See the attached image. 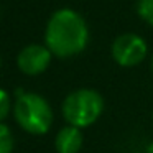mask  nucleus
Instances as JSON below:
<instances>
[{"label":"nucleus","mask_w":153,"mask_h":153,"mask_svg":"<svg viewBox=\"0 0 153 153\" xmlns=\"http://www.w3.org/2000/svg\"><path fill=\"white\" fill-rule=\"evenodd\" d=\"M89 43V28L81 13L59 8L50 17L45 28V45L56 58H73Z\"/></svg>","instance_id":"nucleus-1"},{"label":"nucleus","mask_w":153,"mask_h":153,"mask_svg":"<svg viewBox=\"0 0 153 153\" xmlns=\"http://www.w3.org/2000/svg\"><path fill=\"white\" fill-rule=\"evenodd\" d=\"M15 122L30 135H45L53 127L54 114L41 94L20 92L13 104Z\"/></svg>","instance_id":"nucleus-2"},{"label":"nucleus","mask_w":153,"mask_h":153,"mask_svg":"<svg viewBox=\"0 0 153 153\" xmlns=\"http://www.w3.org/2000/svg\"><path fill=\"white\" fill-rule=\"evenodd\" d=\"M104 97L91 87H81L64 97L61 104V114L66 125H73L84 130L94 125L104 112Z\"/></svg>","instance_id":"nucleus-3"},{"label":"nucleus","mask_w":153,"mask_h":153,"mask_svg":"<svg viewBox=\"0 0 153 153\" xmlns=\"http://www.w3.org/2000/svg\"><path fill=\"white\" fill-rule=\"evenodd\" d=\"M110 53L119 66L133 68L143 63L148 56V43L137 33H122L114 40Z\"/></svg>","instance_id":"nucleus-4"},{"label":"nucleus","mask_w":153,"mask_h":153,"mask_svg":"<svg viewBox=\"0 0 153 153\" xmlns=\"http://www.w3.org/2000/svg\"><path fill=\"white\" fill-rule=\"evenodd\" d=\"M51 59H53V53L46 48V45L31 43L18 53L17 66L27 76H38L50 68Z\"/></svg>","instance_id":"nucleus-5"},{"label":"nucleus","mask_w":153,"mask_h":153,"mask_svg":"<svg viewBox=\"0 0 153 153\" xmlns=\"http://www.w3.org/2000/svg\"><path fill=\"white\" fill-rule=\"evenodd\" d=\"M84 143L82 130L73 125H64L54 137L56 153H79Z\"/></svg>","instance_id":"nucleus-6"},{"label":"nucleus","mask_w":153,"mask_h":153,"mask_svg":"<svg viewBox=\"0 0 153 153\" xmlns=\"http://www.w3.org/2000/svg\"><path fill=\"white\" fill-rule=\"evenodd\" d=\"M15 146L13 133L7 123H0V153H12Z\"/></svg>","instance_id":"nucleus-7"},{"label":"nucleus","mask_w":153,"mask_h":153,"mask_svg":"<svg viewBox=\"0 0 153 153\" xmlns=\"http://www.w3.org/2000/svg\"><path fill=\"white\" fill-rule=\"evenodd\" d=\"M135 10L146 25L153 27V0H137Z\"/></svg>","instance_id":"nucleus-8"},{"label":"nucleus","mask_w":153,"mask_h":153,"mask_svg":"<svg viewBox=\"0 0 153 153\" xmlns=\"http://www.w3.org/2000/svg\"><path fill=\"white\" fill-rule=\"evenodd\" d=\"M10 110H13L10 96H8V92L5 89H2V87H0V123H2L8 117Z\"/></svg>","instance_id":"nucleus-9"},{"label":"nucleus","mask_w":153,"mask_h":153,"mask_svg":"<svg viewBox=\"0 0 153 153\" xmlns=\"http://www.w3.org/2000/svg\"><path fill=\"white\" fill-rule=\"evenodd\" d=\"M146 153H153V142L146 145Z\"/></svg>","instance_id":"nucleus-10"},{"label":"nucleus","mask_w":153,"mask_h":153,"mask_svg":"<svg viewBox=\"0 0 153 153\" xmlns=\"http://www.w3.org/2000/svg\"><path fill=\"white\" fill-rule=\"evenodd\" d=\"M152 71H153V54H152Z\"/></svg>","instance_id":"nucleus-11"},{"label":"nucleus","mask_w":153,"mask_h":153,"mask_svg":"<svg viewBox=\"0 0 153 153\" xmlns=\"http://www.w3.org/2000/svg\"><path fill=\"white\" fill-rule=\"evenodd\" d=\"M152 119H153V114H152Z\"/></svg>","instance_id":"nucleus-12"}]
</instances>
